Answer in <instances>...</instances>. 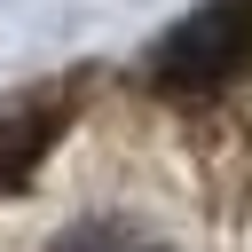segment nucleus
<instances>
[{"mask_svg": "<svg viewBox=\"0 0 252 252\" xmlns=\"http://www.w3.org/2000/svg\"><path fill=\"white\" fill-rule=\"evenodd\" d=\"M252 63V0H213L197 16H181L158 47H150V79L165 94H213Z\"/></svg>", "mask_w": 252, "mask_h": 252, "instance_id": "f257e3e1", "label": "nucleus"}, {"mask_svg": "<svg viewBox=\"0 0 252 252\" xmlns=\"http://www.w3.org/2000/svg\"><path fill=\"white\" fill-rule=\"evenodd\" d=\"M71 126V94H32L24 110L0 118V197H16L32 181V165L55 150V134Z\"/></svg>", "mask_w": 252, "mask_h": 252, "instance_id": "f03ea898", "label": "nucleus"}, {"mask_svg": "<svg viewBox=\"0 0 252 252\" xmlns=\"http://www.w3.org/2000/svg\"><path fill=\"white\" fill-rule=\"evenodd\" d=\"M55 252H165V244L134 220H79V228L55 236Z\"/></svg>", "mask_w": 252, "mask_h": 252, "instance_id": "7ed1b4c3", "label": "nucleus"}]
</instances>
